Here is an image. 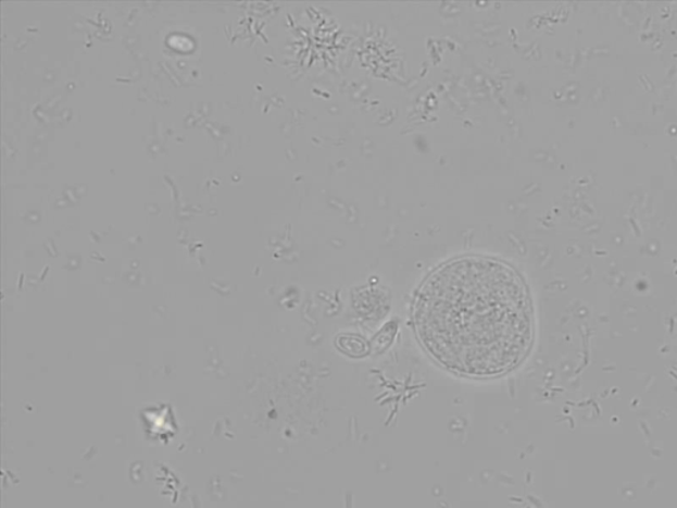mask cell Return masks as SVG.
I'll use <instances>...</instances> for the list:
<instances>
[{"label": "cell", "instance_id": "cell-1", "mask_svg": "<svg viewBox=\"0 0 677 508\" xmlns=\"http://www.w3.org/2000/svg\"><path fill=\"white\" fill-rule=\"evenodd\" d=\"M421 345L456 375L491 379L532 347V302L522 275L488 257H461L424 281L413 308Z\"/></svg>", "mask_w": 677, "mask_h": 508}, {"label": "cell", "instance_id": "cell-2", "mask_svg": "<svg viewBox=\"0 0 677 508\" xmlns=\"http://www.w3.org/2000/svg\"><path fill=\"white\" fill-rule=\"evenodd\" d=\"M337 346L340 351L350 355L352 358H362L368 352L367 342H364L360 336L355 335L339 336Z\"/></svg>", "mask_w": 677, "mask_h": 508}]
</instances>
